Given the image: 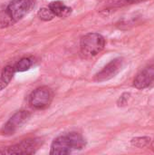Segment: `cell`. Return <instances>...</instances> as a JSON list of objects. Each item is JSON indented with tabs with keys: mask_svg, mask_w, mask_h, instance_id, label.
Segmentation results:
<instances>
[{
	"mask_svg": "<svg viewBox=\"0 0 154 155\" xmlns=\"http://www.w3.org/2000/svg\"><path fill=\"white\" fill-rule=\"evenodd\" d=\"M33 65V61L29 57H24L21 58L14 66L15 69V72H25L31 68Z\"/></svg>",
	"mask_w": 154,
	"mask_h": 155,
	"instance_id": "cell-11",
	"label": "cell"
},
{
	"mask_svg": "<svg viewBox=\"0 0 154 155\" xmlns=\"http://www.w3.org/2000/svg\"><path fill=\"white\" fill-rule=\"evenodd\" d=\"M15 73L16 72L14 65H7L3 69L0 76V92L9 84Z\"/></svg>",
	"mask_w": 154,
	"mask_h": 155,
	"instance_id": "cell-10",
	"label": "cell"
},
{
	"mask_svg": "<svg viewBox=\"0 0 154 155\" xmlns=\"http://www.w3.org/2000/svg\"><path fill=\"white\" fill-rule=\"evenodd\" d=\"M37 16L43 21H51L54 17V15L49 9V7H43L38 11Z\"/></svg>",
	"mask_w": 154,
	"mask_h": 155,
	"instance_id": "cell-12",
	"label": "cell"
},
{
	"mask_svg": "<svg viewBox=\"0 0 154 155\" xmlns=\"http://www.w3.org/2000/svg\"><path fill=\"white\" fill-rule=\"evenodd\" d=\"M30 118V113L25 110L17 111L3 126L1 133L4 135H13L19 128L22 127Z\"/></svg>",
	"mask_w": 154,
	"mask_h": 155,
	"instance_id": "cell-7",
	"label": "cell"
},
{
	"mask_svg": "<svg viewBox=\"0 0 154 155\" xmlns=\"http://www.w3.org/2000/svg\"><path fill=\"white\" fill-rule=\"evenodd\" d=\"M151 143V139L150 138H147V137H140V138H134L132 140V144L136 146V147H140V148H143V147H145L147 146L149 143Z\"/></svg>",
	"mask_w": 154,
	"mask_h": 155,
	"instance_id": "cell-13",
	"label": "cell"
},
{
	"mask_svg": "<svg viewBox=\"0 0 154 155\" xmlns=\"http://www.w3.org/2000/svg\"><path fill=\"white\" fill-rule=\"evenodd\" d=\"M34 6V0H11L0 10V28L8 27L22 20Z\"/></svg>",
	"mask_w": 154,
	"mask_h": 155,
	"instance_id": "cell-1",
	"label": "cell"
},
{
	"mask_svg": "<svg viewBox=\"0 0 154 155\" xmlns=\"http://www.w3.org/2000/svg\"><path fill=\"white\" fill-rule=\"evenodd\" d=\"M129 95H130L129 94H123L119 98V100H118V102H117L118 105H119V106L125 105V104H126V102H127V100H128Z\"/></svg>",
	"mask_w": 154,
	"mask_h": 155,
	"instance_id": "cell-14",
	"label": "cell"
},
{
	"mask_svg": "<svg viewBox=\"0 0 154 155\" xmlns=\"http://www.w3.org/2000/svg\"><path fill=\"white\" fill-rule=\"evenodd\" d=\"M123 65H124V59L123 57L114 58L94 75L93 81L97 83H102L113 78L121 72Z\"/></svg>",
	"mask_w": 154,
	"mask_h": 155,
	"instance_id": "cell-6",
	"label": "cell"
},
{
	"mask_svg": "<svg viewBox=\"0 0 154 155\" xmlns=\"http://www.w3.org/2000/svg\"><path fill=\"white\" fill-rule=\"evenodd\" d=\"M41 144L42 140L40 138L27 139L19 143L0 150V154H33L39 149Z\"/></svg>",
	"mask_w": 154,
	"mask_h": 155,
	"instance_id": "cell-5",
	"label": "cell"
},
{
	"mask_svg": "<svg viewBox=\"0 0 154 155\" xmlns=\"http://www.w3.org/2000/svg\"><path fill=\"white\" fill-rule=\"evenodd\" d=\"M142 1H145V0H121V3H124V4H133V3H139Z\"/></svg>",
	"mask_w": 154,
	"mask_h": 155,
	"instance_id": "cell-15",
	"label": "cell"
},
{
	"mask_svg": "<svg viewBox=\"0 0 154 155\" xmlns=\"http://www.w3.org/2000/svg\"><path fill=\"white\" fill-rule=\"evenodd\" d=\"M84 138L78 133H69L54 140L50 148V154L66 155L74 151L82 150L85 147Z\"/></svg>",
	"mask_w": 154,
	"mask_h": 155,
	"instance_id": "cell-2",
	"label": "cell"
},
{
	"mask_svg": "<svg viewBox=\"0 0 154 155\" xmlns=\"http://www.w3.org/2000/svg\"><path fill=\"white\" fill-rule=\"evenodd\" d=\"M105 46L104 37L98 33H89L84 35L80 42L82 55L86 58H93L99 54Z\"/></svg>",
	"mask_w": 154,
	"mask_h": 155,
	"instance_id": "cell-3",
	"label": "cell"
},
{
	"mask_svg": "<svg viewBox=\"0 0 154 155\" xmlns=\"http://www.w3.org/2000/svg\"><path fill=\"white\" fill-rule=\"evenodd\" d=\"M48 7L54 16L60 18H65L72 14V8L64 5L62 1H53L49 4Z\"/></svg>",
	"mask_w": 154,
	"mask_h": 155,
	"instance_id": "cell-9",
	"label": "cell"
},
{
	"mask_svg": "<svg viewBox=\"0 0 154 155\" xmlns=\"http://www.w3.org/2000/svg\"><path fill=\"white\" fill-rule=\"evenodd\" d=\"M152 149H153V150H154V141H153V142H152Z\"/></svg>",
	"mask_w": 154,
	"mask_h": 155,
	"instance_id": "cell-16",
	"label": "cell"
},
{
	"mask_svg": "<svg viewBox=\"0 0 154 155\" xmlns=\"http://www.w3.org/2000/svg\"><path fill=\"white\" fill-rule=\"evenodd\" d=\"M153 84L154 62H152L138 73L133 80V86L139 90H143Z\"/></svg>",
	"mask_w": 154,
	"mask_h": 155,
	"instance_id": "cell-8",
	"label": "cell"
},
{
	"mask_svg": "<svg viewBox=\"0 0 154 155\" xmlns=\"http://www.w3.org/2000/svg\"><path fill=\"white\" fill-rule=\"evenodd\" d=\"M54 99V92L48 86H41L36 88L29 97L30 105L36 110L47 108Z\"/></svg>",
	"mask_w": 154,
	"mask_h": 155,
	"instance_id": "cell-4",
	"label": "cell"
}]
</instances>
